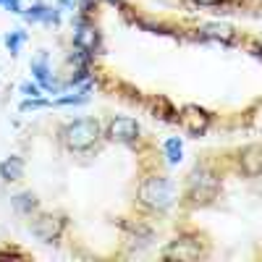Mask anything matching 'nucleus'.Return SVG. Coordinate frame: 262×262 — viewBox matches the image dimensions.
Returning a JSON list of instances; mask_svg holds the SVG:
<instances>
[{
    "label": "nucleus",
    "mask_w": 262,
    "mask_h": 262,
    "mask_svg": "<svg viewBox=\"0 0 262 262\" xmlns=\"http://www.w3.org/2000/svg\"><path fill=\"white\" fill-rule=\"evenodd\" d=\"M163 149H165V158H168V163H170V165H179V163H181V158H184V142H181L179 137L165 139Z\"/></svg>",
    "instance_id": "13"
},
{
    "label": "nucleus",
    "mask_w": 262,
    "mask_h": 262,
    "mask_svg": "<svg viewBox=\"0 0 262 262\" xmlns=\"http://www.w3.org/2000/svg\"><path fill=\"white\" fill-rule=\"evenodd\" d=\"M200 34H202V37H207V39H221L223 45H231V42L236 39L233 29H231V27H226V24H207V27H202V29H200Z\"/></svg>",
    "instance_id": "11"
},
{
    "label": "nucleus",
    "mask_w": 262,
    "mask_h": 262,
    "mask_svg": "<svg viewBox=\"0 0 262 262\" xmlns=\"http://www.w3.org/2000/svg\"><path fill=\"white\" fill-rule=\"evenodd\" d=\"M111 3H121V0H111Z\"/></svg>",
    "instance_id": "20"
},
{
    "label": "nucleus",
    "mask_w": 262,
    "mask_h": 262,
    "mask_svg": "<svg viewBox=\"0 0 262 262\" xmlns=\"http://www.w3.org/2000/svg\"><path fill=\"white\" fill-rule=\"evenodd\" d=\"M60 137H63V144L71 152H86L100 139V123L95 118H76L63 126Z\"/></svg>",
    "instance_id": "1"
},
{
    "label": "nucleus",
    "mask_w": 262,
    "mask_h": 262,
    "mask_svg": "<svg viewBox=\"0 0 262 262\" xmlns=\"http://www.w3.org/2000/svg\"><path fill=\"white\" fill-rule=\"evenodd\" d=\"M217 191H221V179L215 176V173L207 168V165H196L191 173H189V200L194 205H207L212 202Z\"/></svg>",
    "instance_id": "3"
},
{
    "label": "nucleus",
    "mask_w": 262,
    "mask_h": 262,
    "mask_svg": "<svg viewBox=\"0 0 262 262\" xmlns=\"http://www.w3.org/2000/svg\"><path fill=\"white\" fill-rule=\"evenodd\" d=\"M8 11H13V13H24V11H21V0H6V3H3Z\"/></svg>",
    "instance_id": "17"
},
{
    "label": "nucleus",
    "mask_w": 262,
    "mask_h": 262,
    "mask_svg": "<svg viewBox=\"0 0 262 262\" xmlns=\"http://www.w3.org/2000/svg\"><path fill=\"white\" fill-rule=\"evenodd\" d=\"M32 74H34L37 84H39L45 92H58L55 79H53V74H50V66H48V58H45V55L37 58V60L32 63Z\"/></svg>",
    "instance_id": "9"
},
{
    "label": "nucleus",
    "mask_w": 262,
    "mask_h": 262,
    "mask_svg": "<svg viewBox=\"0 0 262 262\" xmlns=\"http://www.w3.org/2000/svg\"><path fill=\"white\" fill-rule=\"evenodd\" d=\"M24 39H27V34L21 32V29H16V32H11V34L6 37V45H8V50L16 55V53H18V48H21V42H24Z\"/></svg>",
    "instance_id": "15"
},
{
    "label": "nucleus",
    "mask_w": 262,
    "mask_h": 262,
    "mask_svg": "<svg viewBox=\"0 0 262 262\" xmlns=\"http://www.w3.org/2000/svg\"><path fill=\"white\" fill-rule=\"evenodd\" d=\"M21 176H24V160L21 158L11 155V158H6L3 163H0V179L3 181H18Z\"/></svg>",
    "instance_id": "10"
},
{
    "label": "nucleus",
    "mask_w": 262,
    "mask_h": 262,
    "mask_svg": "<svg viewBox=\"0 0 262 262\" xmlns=\"http://www.w3.org/2000/svg\"><path fill=\"white\" fill-rule=\"evenodd\" d=\"M13 207L18 212H24V215H32V210L37 207L34 194H18V196H13Z\"/></svg>",
    "instance_id": "14"
},
{
    "label": "nucleus",
    "mask_w": 262,
    "mask_h": 262,
    "mask_svg": "<svg viewBox=\"0 0 262 262\" xmlns=\"http://www.w3.org/2000/svg\"><path fill=\"white\" fill-rule=\"evenodd\" d=\"M29 231L34 238H39L42 244H55L63 233V221L58 215H37L29 223Z\"/></svg>",
    "instance_id": "4"
},
{
    "label": "nucleus",
    "mask_w": 262,
    "mask_h": 262,
    "mask_svg": "<svg viewBox=\"0 0 262 262\" xmlns=\"http://www.w3.org/2000/svg\"><path fill=\"white\" fill-rule=\"evenodd\" d=\"M139 123L134 118L128 116H121V118H113L111 123H107V137H111L113 142H121V144H131L139 139Z\"/></svg>",
    "instance_id": "6"
},
{
    "label": "nucleus",
    "mask_w": 262,
    "mask_h": 262,
    "mask_svg": "<svg viewBox=\"0 0 262 262\" xmlns=\"http://www.w3.org/2000/svg\"><path fill=\"white\" fill-rule=\"evenodd\" d=\"M194 3H200V6H217L221 0H194Z\"/></svg>",
    "instance_id": "18"
},
{
    "label": "nucleus",
    "mask_w": 262,
    "mask_h": 262,
    "mask_svg": "<svg viewBox=\"0 0 262 262\" xmlns=\"http://www.w3.org/2000/svg\"><path fill=\"white\" fill-rule=\"evenodd\" d=\"M238 170L249 179L262 176V144H247L238 152Z\"/></svg>",
    "instance_id": "7"
},
{
    "label": "nucleus",
    "mask_w": 262,
    "mask_h": 262,
    "mask_svg": "<svg viewBox=\"0 0 262 262\" xmlns=\"http://www.w3.org/2000/svg\"><path fill=\"white\" fill-rule=\"evenodd\" d=\"M139 202L147 205L149 210H168L173 202H176V186L168 176H152L144 179L139 186Z\"/></svg>",
    "instance_id": "2"
},
{
    "label": "nucleus",
    "mask_w": 262,
    "mask_h": 262,
    "mask_svg": "<svg viewBox=\"0 0 262 262\" xmlns=\"http://www.w3.org/2000/svg\"><path fill=\"white\" fill-rule=\"evenodd\" d=\"M24 16H27V21H48V24L53 21V24H58V11H53V8H48V6H42V3L27 8Z\"/></svg>",
    "instance_id": "12"
},
{
    "label": "nucleus",
    "mask_w": 262,
    "mask_h": 262,
    "mask_svg": "<svg viewBox=\"0 0 262 262\" xmlns=\"http://www.w3.org/2000/svg\"><path fill=\"white\" fill-rule=\"evenodd\" d=\"M97 42H100V34H97L95 27H84V24H81V27L76 29V34H74L76 50H79V53H86V55H95Z\"/></svg>",
    "instance_id": "8"
},
{
    "label": "nucleus",
    "mask_w": 262,
    "mask_h": 262,
    "mask_svg": "<svg viewBox=\"0 0 262 262\" xmlns=\"http://www.w3.org/2000/svg\"><path fill=\"white\" fill-rule=\"evenodd\" d=\"M60 6H66V8H74V0H60Z\"/></svg>",
    "instance_id": "19"
},
{
    "label": "nucleus",
    "mask_w": 262,
    "mask_h": 262,
    "mask_svg": "<svg viewBox=\"0 0 262 262\" xmlns=\"http://www.w3.org/2000/svg\"><path fill=\"white\" fill-rule=\"evenodd\" d=\"M3 3H6V0H0V6H3Z\"/></svg>",
    "instance_id": "21"
},
{
    "label": "nucleus",
    "mask_w": 262,
    "mask_h": 262,
    "mask_svg": "<svg viewBox=\"0 0 262 262\" xmlns=\"http://www.w3.org/2000/svg\"><path fill=\"white\" fill-rule=\"evenodd\" d=\"M21 92H24L27 97H39L42 95V86L39 84H24V86H21Z\"/></svg>",
    "instance_id": "16"
},
{
    "label": "nucleus",
    "mask_w": 262,
    "mask_h": 262,
    "mask_svg": "<svg viewBox=\"0 0 262 262\" xmlns=\"http://www.w3.org/2000/svg\"><path fill=\"white\" fill-rule=\"evenodd\" d=\"M179 121H181V128L186 131L189 137H202L205 131L210 128V121H212V116L205 111V107L186 105L184 111L179 113Z\"/></svg>",
    "instance_id": "5"
}]
</instances>
